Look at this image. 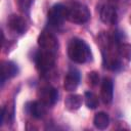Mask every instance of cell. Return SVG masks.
Segmentation results:
<instances>
[{
  "mask_svg": "<svg viewBox=\"0 0 131 131\" xmlns=\"http://www.w3.org/2000/svg\"><path fill=\"white\" fill-rule=\"evenodd\" d=\"M68 55L71 60L76 63H84L91 59V51L89 46L81 39L74 38L68 46Z\"/></svg>",
  "mask_w": 131,
  "mask_h": 131,
  "instance_id": "cell-1",
  "label": "cell"
},
{
  "mask_svg": "<svg viewBox=\"0 0 131 131\" xmlns=\"http://www.w3.org/2000/svg\"><path fill=\"white\" fill-rule=\"evenodd\" d=\"M91 14L89 9L81 4V3H74L68 8L67 19L74 24H85L89 20Z\"/></svg>",
  "mask_w": 131,
  "mask_h": 131,
  "instance_id": "cell-2",
  "label": "cell"
},
{
  "mask_svg": "<svg viewBox=\"0 0 131 131\" xmlns=\"http://www.w3.org/2000/svg\"><path fill=\"white\" fill-rule=\"evenodd\" d=\"M55 52L43 50L40 48L39 51L36 52L35 55V63L37 69L40 72H48L55 62Z\"/></svg>",
  "mask_w": 131,
  "mask_h": 131,
  "instance_id": "cell-3",
  "label": "cell"
},
{
  "mask_svg": "<svg viewBox=\"0 0 131 131\" xmlns=\"http://www.w3.org/2000/svg\"><path fill=\"white\" fill-rule=\"evenodd\" d=\"M68 8L62 4L53 5L48 12V24L53 28H59L67 19Z\"/></svg>",
  "mask_w": 131,
  "mask_h": 131,
  "instance_id": "cell-4",
  "label": "cell"
},
{
  "mask_svg": "<svg viewBox=\"0 0 131 131\" xmlns=\"http://www.w3.org/2000/svg\"><path fill=\"white\" fill-rule=\"evenodd\" d=\"M38 45L41 49L51 51V52H57L58 49V41L57 38L54 36L53 33L49 31H43L39 38H38Z\"/></svg>",
  "mask_w": 131,
  "mask_h": 131,
  "instance_id": "cell-5",
  "label": "cell"
},
{
  "mask_svg": "<svg viewBox=\"0 0 131 131\" xmlns=\"http://www.w3.org/2000/svg\"><path fill=\"white\" fill-rule=\"evenodd\" d=\"M38 96L40 101H42L46 106H51L58 99V91L51 86H46L39 90Z\"/></svg>",
  "mask_w": 131,
  "mask_h": 131,
  "instance_id": "cell-6",
  "label": "cell"
},
{
  "mask_svg": "<svg viewBox=\"0 0 131 131\" xmlns=\"http://www.w3.org/2000/svg\"><path fill=\"white\" fill-rule=\"evenodd\" d=\"M100 97L105 104H108L113 101L114 97V84L111 78H103L100 88Z\"/></svg>",
  "mask_w": 131,
  "mask_h": 131,
  "instance_id": "cell-7",
  "label": "cell"
},
{
  "mask_svg": "<svg viewBox=\"0 0 131 131\" xmlns=\"http://www.w3.org/2000/svg\"><path fill=\"white\" fill-rule=\"evenodd\" d=\"M8 26L9 28L17 33V34H24L28 31V24L26 21V19L19 15H16V14H12L9 16L8 18Z\"/></svg>",
  "mask_w": 131,
  "mask_h": 131,
  "instance_id": "cell-8",
  "label": "cell"
},
{
  "mask_svg": "<svg viewBox=\"0 0 131 131\" xmlns=\"http://www.w3.org/2000/svg\"><path fill=\"white\" fill-rule=\"evenodd\" d=\"M81 80V76L80 73L75 70L72 69L68 72V74L64 77V82H63V87L67 91H74L76 90V88L78 87L79 83Z\"/></svg>",
  "mask_w": 131,
  "mask_h": 131,
  "instance_id": "cell-9",
  "label": "cell"
},
{
  "mask_svg": "<svg viewBox=\"0 0 131 131\" xmlns=\"http://www.w3.org/2000/svg\"><path fill=\"white\" fill-rule=\"evenodd\" d=\"M17 73L18 68L13 61H3L1 64V85L3 86L6 79L15 77Z\"/></svg>",
  "mask_w": 131,
  "mask_h": 131,
  "instance_id": "cell-10",
  "label": "cell"
},
{
  "mask_svg": "<svg viewBox=\"0 0 131 131\" xmlns=\"http://www.w3.org/2000/svg\"><path fill=\"white\" fill-rule=\"evenodd\" d=\"M100 18L106 25L116 24V21L118 19V14H117L116 8L111 4L104 5L100 10Z\"/></svg>",
  "mask_w": 131,
  "mask_h": 131,
  "instance_id": "cell-11",
  "label": "cell"
},
{
  "mask_svg": "<svg viewBox=\"0 0 131 131\" xmlns=\"http://www.w3.org/2000/svg\"><path fill=\"white\" fill-rule=\"evenodd\" d=\"M27 112L35 119H41L46 114V105L42 101H32L27 104Z\"/></svg>",
  "mask_w": 131,
  "mask_h": 131,
  "instance_id": "cell-12",
  "label": "cell"
},
{
  "mask_svg": "<svg viewBox=\"0 0 131 131\" xmlns=\"http://www.w3.org/2000/svg\"><path fill=\"white\" fill-rule=\"evenodd\" d=\"M83 98L81 95L79 94H71L68 95L64 99V106L68 111L70 112H74L77 111L81 107L82 103H83Z\"/></svg>",
  "mask_w": 131,
  "mask_h": 131,
  "instance_id": "cell-13",
  "label": "cell"
},
{
  "mask_svg": "<svg viewBox=\"0 0 131 131\" xmlns=\"http://www.w3.org/2000/svg\"><path fill=\"white\" fill-rule=\"evenodd\" d=\"M93 123H94V126L100 130L106 129L110 125V117L106 113L99 112L95 115V117L93 119Z\"/></svg>",
  "mask_w": 131,
  "mask_h": 131,
  "instance_id": "cell-14",
  "label": "cell"
},
{
  "mask_svg": "<svg viewBox=\"0 0 131 131\" xmlns=\"http://www.w3.org/2000/svg\"><path fill=\"white\" fill-rule=\"evenodd\" d=\"M117 50H118V54L120 57H122L128 61H131V44L122 43L118 46Z\"/></svg>",
  "mask_w": 131,
  "mask_h": 131,
  "instance_id": "cell-15",
  "label": "cell"
},
{
  "mask_svg": "<svg viewBox=\"0 0 131 131\" xmlns=\"http://www.w3.org/2000/svg\"><path fill=\"white\" fill-rule=\"evenodd\" d=\"M84 101L89 108H96L98 105V97L93 92H90V91L85 92Z\"/></svg>",
  "mask_w": 131,
  "mask_h": 131,
  "instance_id": "cell-16",
  "label": "cell"
},
{
  "mask_svg": "<svg viewBox=\"0 0 131 131\" xmlns=\"http://www.w3.org/2000/svg\"><path fill=\"white\" fill-rule=\"evenodd\" d=\"M33 2H34V0H19V6L23 11H27L30 9Z\"/></svg>",
  "mask_w": 131,
  "mask_h": 131,
  "instance_id": "cell-17",
  "label": "cell"
},
{
  "mask_svg": "<svg viewBox=\"0 0 131 131\" xmlns=\"http://www.w3.org/2000/svg\"><path fill=\"white\" fill-rule=\"evenodd\" d=\"M88 78H89V80H90L91 84H93V85H96V84L98 83V81H99L98 74H97V73H95V72H91V73H89Z\"/></svg>",
  "mask_w": 131,
  "mask_h": 131,
  "instance_id": "cell-18",
  "label": "cell"
},
{
  "mask_svg": "<svg viewBox=\"0 0 131 131\" xmlns=\"http://www.w3.org/2000/svg\"><path fill=\"white\" fill-rule=\"evenodd\" d=\"M108 1H112V2H118L119 0H108Z\"/></svg>",
  "mask_w": 131,
  "mask_h": 131,
  "instance_id": "cell-19",
  "label": "cell"
}]
</instances>
